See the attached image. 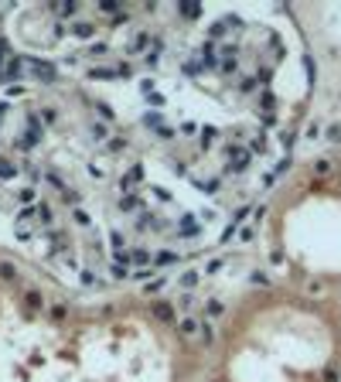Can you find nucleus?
<instances>
[{
  "instance_id": "f257e3e1",
  "label": "nucleus",
  "mask_w": 341,
  "mask_h": 382,
  "mask_svg": "<svg viewBox=\"0 0 341 382\" xmlns=\"http://www.w3.org/2000/svg\"><path fill=\"white\" fill-rule=\"evenodd\" d=\"M75 34H79V38H92L96 27H92V24H75Z\"/></svg>"
},
{
  "instance_id": "f03ea898",
  "label": "nucleus",
  "mask_w": 341,
  "mask_h": 382,
  "mask_svg": "<svg viewBox=\"0 0 341 382\" xmlns=\"http://www.w3.org/2000/svg\"><path fill=\"white\" fill-rule=\"evenodd\" d=\"M21 202H34V188H24V191H21Z\"/></svg>"
}]
</instances>
